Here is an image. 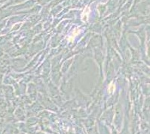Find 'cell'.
Instances as JSON below:
<instances>
[{
  "label": "cell",
  "mask_w": 150,
  "mask_h": 134,
  "mask_svg": "<svg viewBox=\"0 0 150 134\" xmlns=\"http://www.w3.org/2000/svg\"><path fill=\"white\" fill-rule=\"evenodd\" d=\"M90 12H91V9H90V8L88 6L86 7L84 11L82 14V20H83V21H87L88 19V17H89V15H90Z\"/></svg>",
  "instance_id": "1"
},
{
  "label": "cell",
  "mask_w": 150,
  "mask_h": 134,
  "mask_svg": "<svg viewBox=\"0 0 150 134\" xmlns=\"http://www.w3.org/2000/svg\"><path fill=\"white\" fill-rule=\"evenodd\" d=\"M79 32H80V30H79V29H78V28L74 29L73 32V34H72V36H69L68 40L69 41V42H73L74 38H75L76 36H78V35L79 34Z\"/></svg>",
  "instance_id": "2"
},
{
  "label": "cell",
  "mask_w": 150,
  "mask_h": 134,
  "mask_svg": "<svg viewBox=\"0 0 150 134\" xmlns=\"http://www.w3.org/2000/svg\"><path fill=\"white\" fill-rule=\"evenodd\" d=\"M115 85L114 84L113 82H111L110 84L109 85V89H108L109 92V93H112V92L115 91Z\"/></svg>",
  "instance_id": "3"
}]
</instances>
